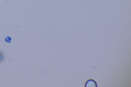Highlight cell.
Listing matches in <instances>:
<instances>
[{"label":"cell","instance_id":"cell-2","mask_svg":"<svg viewBox=\"0 0 131 87\" xmlns=\"http://www.w3.org/2000/svg\"><path fill=\"white\" fill-rule=\"evenodd\" d=\"M5 41L8 43H9L11 42V38L9 36H7L5 39Z\"/></svg>","mask_w":131,"mask_h":87},{"label":"cell","instance_id":"cell-1","mask_svg":"<svg viewBox=\"0 0 131 87\" xmlns=\"http://www.w3.org/2000/svg\"><path fill=\"white\" fill-rule=\"evenodd\" d=\"M85 87H97V85L96 81L94 80L90 79L86 81L84 85Z\"/></svg>","mask_w":131,"mask_h":87}]
</instances>
